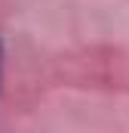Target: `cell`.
I'll return each instance as SVG.
<instances>
[{"label":"cell","instance_id":"1","mask_svg":"<svg viewBox=\"0 0 129 133\" xmlns=\"http://www.w3.org/2000/svg\"><path fill=\"white\" fill-rule=\"evenodd\" d=\"M0 84H3V40H0Z\"/></svg>","mask_w":129,"mask_h":133}]
</instances>
